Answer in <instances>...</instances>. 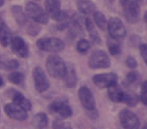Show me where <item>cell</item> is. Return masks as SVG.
<instances>
[{"label": "cell", "mask_w": 147, "mask_h": 129, "mask_svg": "<svg viewBox=\"0 0 147 129\" xmlns=\"http://www.w3.org/2000/svg\"><path fill=\"white\" fill-rule=\"evenodd\" d=\"M48 74L54 79H63L66 74V64L58 55H50L46 61Z\"/></svg>", "instance_id": "1"}, {"label": "cell", "mask_w": 147, "mask_h": 129, "mask_svg": "<svg viewBox=\"0 0 147 129\" xmlns=\"http://www.w3.org/2000/svg\"><path fill=\"white\" fill-rule=\"evenodd\" d=\"M24 13L29 20L40 24V25H46L49 22V16L47 15L46 11L40 4L35 2L31 1V2L27 3Z\"/></svg>", "instance_id": "2"}, {"label": "cell", "mask_w": 147, "mask_h": 129, "mask_svg": "<svg viewBox=\"0 0 147 129\" xmlns=\"http://www.w3.org/2000/svg\"><path fill=\"white\" fill-rule=\"evenodd\" d=\"M36 47L44 52L58 53L65 49V43L57 37H42L36 41Z\"/></svg>", "instance_id": "3"}, {"label": "cell", "mask_w": 147, "mask_h": 129, "mask_svg": "<svg viewBox=\"0 0 147 129\" xmlns=\"http://www.w3.org/2000/svg\"><path fill=\"white\" fill-rule=\"evenodd\" d=\"M107 29L111 38L116 41L124 39L126 36V29L122 21L117 17H112L107 22Z\"/></svg>", "instance_id": "4"}, {"label": "cell", "mask_w": 147, "mask_h": 129, "mask_svg": "<svg viewBox=\"0 0 147 129\" xmlns=\"http://www.w3.org/2000/svg\"><path fill=\"white\" fill-rule=\"evenodd\" d=\"M49 112L52 115L58 116L60 120L67 119L73 115V111H71L69 103L67 100L63 99V98H58V99L53 100L49 106Z\"/></svg>", "instance_id": "5"}, {"label": "cell", "mask_w": 147, "mask_h": 129, "mask_svg": "<svg viewBox=\"0 0 147 129\" xmlns=\"http://www.w3.org/2000/svg\"><path fill=\"white\" fill-rule=\"evenodd\" d=\"M110 58L108 54L102 50H96L90 55L88 66L91 69H100L110 67Z\"/></svg>", "instance_id": "6"}, {"label": "cell", "mask_w": 147, "mask_h": 129, "mask_svg": "<svg viewBox=\"0 0 147 129\" xmlns=\"http://www.w3.org/2000/svg\"><path fill=\"white\" fill-rule=\"evenodd\" d=\"M32 76H33L34 88L38 93L46 92L50 88V81L48 79L47 74H45V70L40 66L34 67L32 71Z\"/></svg>", "instance_id": "7"}, {"label": "cell", "mask_w": 147, "mask_h": 129, "mask_svg": "<svg viewBox=\"0 0 147 129\" xmlns=\"http://www.w3.org/2000/svg\"><path fill=\"white\" fill-rule=\"evenodd\" d=\"M142 0H131L123 7L124 17L126 21L131 24H136L140 20V11H141Z\"/></svg>", "instance_id": "8"}, {"label": "cell", "mask_w": 147, "mask_h": 129, "mask_svg": "<svg viewBox=\"0 0 147 129\" xmlns=\"http://www.w3.org/2000/svg\"><path fill=\"white\" fill-rule=\"evenodd\" d=\"M118 78L117 74L113 72H108V74H98L93 76L92 82L97 88H110L112 86H115L117 84Z\"/></svg>", "instance_id": "9"}, {"label": "cell", "mask_w": 147, "mask_h": 129, "mask_svg": "<svg viewBox=\"0 0 147 129\" xmlns=\"http://www.w3.org/2000/svg\"><path fill=\"white\" fill-rule=\"evenodd\" d=\"M11 49L13 53L20 58H27L29 56V47L27 42L22 38L21 36H13L11 39Z\"/></svg>", "instance_id": "10"}, {"label": "cell", "mask_w": 147, "mask_h": 129, "mask_svg": "<svg viewBox=\"0 0 147 129\" xmlns=\"http://www.w3.org/2000/svg\"><path fill=\"white\" fill-rule=\"evenodd\" d=\"M119 120L124 129H139L140 121L138 117L129 110H122L119 114Z\"/></svg>", "instance_id": "11"}, {"label": "cell", "mask_w": 147, "mask_h": 129, "mask_svg": "<svg viewBox=\"0 0 147 129\" xmlns=\"http://www.w3.org/2000/svg\"><path fill=\"white\" fill-rule=\"evenodd\" d=\"M78 96H79L80 102L83 106V108L86 111H92L95 110V99L92 94L91 90L86 86L80 87L78 91Z\"/></svg>", "instance_id": "12"}, {"label": "cell", "mask_w": 147, "mask_h": 129, "mask_svg": "<svg viewBox=\"0 0 147 129\" xmlns=\"http://www.w3.org/2000/svg\"><path fill=\"white\" fill-rule=\"evenodd\" d=\"M4 112L13 120H17V121H25L28 118V114L26 111H24L23 108L18 106L15 103H7L4 106Z\"/></svg>", "instance_id": "13"}, {"label": "cell", "mask_w": 147, "mask_h": 129, "mask_svg": "<svg viewBox=\"0 0 147 129\" xmlns=\"http://www.w3.org/2000/svg\"><path fill=\"white\" fill-rule=\"evenodd\" d=\"M45 11L49 18L56 20L61 13L60 0H45Z\"/></svg>", "instance_id": "14"}, {"label": "cell", "mask_w": 147, "mask_h": 129, "mask_svg": "<svg viewBox=\"0 0 147 129\" xmlns=\"http://www.w3.org/2000/svg\"><path fill=\"white\" fill-rule=\"evenodd\" d=\"M11 99H13V103L17 104L18 106H20L21 108H23L24 111L29 112L32 110V104L29 101V99H27L21 92H19L17 90H11Z\"/></svg>", "instance_id": "15"}, {"label": "cell", "mask_w": 147, "mask_h": 129, "mask_svg": "<svg viewBox=\"0 0 147 129\" xmlns=\"http://www.w3.org/2000/svg\"><path fill=\"white\" fill-rule=\"evenodd\" d=\"M11 11L13 13V16L15 18V21L17 22V24L24 29V27L26 26L27 23L29 22V19L26 17L23 8L19 5H13L11 7Z\"/></svg>", "instance_id": "16"}, {"label": "cell", "mask_w": 147, "mask_h": 129, "mask_svg": "<svg viewBox=\"0 0 147 129\" xmlns=\"http://www.w3.org/2000/svg\"><path fill=\"white\" fill-rule=\"evenodd\" d=\"M84 26L87 30V33L89 34L90 40H91L93 43H95V45H100V42H102L100 36V34H98L97 30L95 29V27H94V25H93V23H92V21L89 18L84 19Z\"/></svg>", "instance_id": "17"}, {"label": "cell", "mask_w": 147, "mask_h": 129, "mask_svg": "<svg viewBox=\"0 0 147 129\" xmlns=\"http://www.w3.org/2000/svg\"><path fill=\"white\" fill-rule=\"evenodd\" d=\"M76 5L78 11L82 15H89L95 11V4L92 0H76Z\"/></svg>", "instance_id": "18"}, {"label": "cell", "mask_w": 147, "mask_h": 129, "mask_svg": "<svg viewBox=\"0 0 147 129\" xmlns=\"http://www.w3.org/2000/svg\"><path fill=\"white\" fill-rule=\"evenodd\" d=\"M11 31L9 27L4 22H0V45L2 47H7L11 39Z\"/></svg>", "instance_id": "19"}, {"label": "cell", "mask_w": 147, "mask_h": 129, "mask_svg": "<svg viewBox=\"0 0 147 129\" xmlns=\"http://www.w3.org/2000/svg\"><path fill=\"white\" fill-rule=\"evenodd\" d=\"M123 93L124 91L121 89V87L118 84H116L115 86L108 88V95L112 101L114 102H122V98H123Z\"/></svg>", "instance_id": "20"}, {"label": "cell", "mask_w": 147, "mask_h": 129, "mask_svg": "<svg viewBox=\"0 0 147 129\" xmlns=\"http://www.w3.org/2000/svg\"><path fill=\"white\" fill-rule=\"evenodd\" d=\"M64 83L67 88H74L77 84V74L73 65L66 66V74L64 76Z\"/></svg>", "instance_id": "21"}, {"label": "cell", "mask_w": 147, "mask_h": 129, "mask_svg": "<svg viewBox=\"0 0 147 129\" xmlns=\"http://www.w3.org/2000/svg\"><path fill=\"white\" fill-rule=\"evenodd\" d=\"M20 63L16 59L8 58L7 56H0V68L5 70H16L19 68Z\"/></svg>", "instance_id": "22"}, {"label": "cell", "mask_w": 147, "mask_h": 129, "mask_svg": "<svg viewBox=\"0 0 147 129\" xmlns=\"http://www.w3.org/2000/svg\"><path fill=\"white\" fill-rule=\"evenodd\" d=\"M49 124V119L45 113H38L33 117L32 125L34 129H46Z\"/></svg>", "instance_id": "23"}, {"label": "cell", "mask_w": 147, "mask_h": 129, "mask_svg": "<svg viewBox=\"0 0 147 129\" xmlns=\"http://www.w3.org/2000/svg\"><path fill=\"white\" fill-rule=\"evenodd\" d=\"M69 19L71 18H69V16L67 15L66 11H61V13L59 15V17L55 20V21L57 22V24H56V28H57L58 30H60V31L68 28V25H69Z\"/></svg>", "instance_id": "24"}, {"label": "cell", "mask_w": 147, "mask_h": 129, "mask_svg": "<svg viewBox=\"0 0 147 129\" xmlns=\"http://www.w3.org/2000/svg\"><path fill=\"white\" fill-rule=\"evenodd\" d=\"M24 30L27 34L30 36H36L40 34V32L42 31V26L40 24L35 23V22L29 20V22L27 23V25L24 27Z\"/></svg>", "instance_id": "25"}, {"label": "cell", "mask_w": 147, "mask_h": 129, "mask_svg": "<svg viewBox=\"0 0 147 129\" xmlns=\"http://www.w3.org/2000/svg\"><path fill=\"white\" fill-rule=\"evenodd\" d=\"M138 101H139V97L136 93L133 91H124L122 102H124L129 106H136Z\"/></svg>", "instance_id": "26"}, {"label": "cell", "mask_w": 147, "mask_h": 129, "mask_svg": "<svg viewBox=\"0 0 147 129\" xmlns=\"http://www.w3.org/2000/svg\"><path fill=\"white\" fill-rule=\"evenodd\" d=\"M93 20L94 23L100 30H105L107 28V19L102 11H94L93 13Z\"/></svg>", "instance_id": "27"}, {"label": "cell", "mask_w": 147, "mask_h": 129, "mask_svg": "<svg viewBox=\"0 0 147 129\" xmlns=\"http://www.w3.org/2000/svg\"><path fill=\"white\" fill-rule=\"evenodd\" d=\"M8 81L11 83V84L15 85H23L25 82V76H24L22 72H19V71H13L11 74H8Z\"/></svg>", "instance_id": "28"}, {"label": "cell", "mask_w": 147, "mask_h": 129, "mask_svg": "<svg viewBox=\"0 0 147 129\" xmlns=\"http://www.w3.org/2000/svg\"><path fill=\"white\" fill-rule=\"evenodd\" d=\"M107 47L108 50H109V53L112 56H116L121 53V45L119 43V41H116V40L110 41V40H108Z\"/></svg>", "instance_id": "29"}, {"label": "cell", "mask_w": 147, "mask_h": 129, "mask_svg": "<svg viewBox=\"0 0 147 129\" xmlns=\"http://www.w3.org/2000/svg\"><path fill=\"white\" fill-rule=\"evenodd\" d=\"M89 49H90V42L87 39L82 38V39L78 40V42H77V45H76V50L78 53L86 54Z\"/></svg>", "instance_id": "30"}, {"label": "cell", "mask_w": 147, "mask_h": 129, "mask_svg": "<svg viewBox=\"0 0 147 129\" xmlns=\"http://www.w3.org/2000/svg\"><path fill=\"white\" fill-rule=\"evenodd\" d=\"M52 129H73V128H71V124H68L67 122H64L63 120H60V119H55L53 121Z\"/></svg>", "instance_id": "31"}, {"label": "cell", "mask_w": 147, "mask_h": 129, "mask_svg": "<svg viewBox=\"0 0 147 129\" xmlns=\"http://www.w3.org/2000/svg\"><path fill=\"white\" fill-rule=\"evenodd\" d=\"M140 81V74L137 71H131L126 74V82L129 85H134Z\"/></svg>", "instance_id": "32"}, {"label": "cell", "mask_w": 147, "mask_h": 129, "mask_svg": "<svg viewBox=\"0 0 147 129\" xmlns=\"http://www.w3.org/2000/svg\"><path fill=\"white\" fill-rule=\"evenodd\" d=\"M140 99L145 106H147V81H145L141 86V95Z\"/></svg>", "instance_id": "33"}, {"label": "cell", "mask_w": 147, "mask_h": 129, "mask_svg": "<svg viewBox=\"0 0 147 129\" xmlns=\"http://www.w3.org/2000/svg\"><path fill=\"white\" fill-rule=\"evenodd\" d=\"M125 64H126V66H127L129 68H131V69H135L137 67V65H138L136 59H135L134 57H131V56H129V57H127V58H126Z\"/></svg>", "instance_id": "34"}, {"label": "cell", "mask_w": 147, "mask_h": 129, "mask_svg": "<svg viewBox=\"0 0 147 129\" xmlns=\"http://www.w3.org/2000/svg\"><path fill=\"white\" fill-rule=\"evenodd\" d=\"M140 54H141L142 59L147 65V45L146 43H141L140 45Z\"/></svg>", "instance_id": "35"}, {"label": "cell", "mask_w": 147, "mask_h": 129, "mask_svg": "<svg viewBox=\"0 0 147 129\" xmlns=\"http://www.w3.org/2000/svg\"><path fill=\"white\" fill-rule=\"evenodd\" d=\"M129 1H131V0H120V3H121V5L124 7V6H125L126 4L129 2Z\"/></svg>", "instance_id": "36"}, {"label": "cell", "mask_w": 147, "mask_h": 129, "mask_svg": "<svg viewBox=\"0 0 147 129\" xmlns=\"http://www.w3.org/2000/svg\"><path fill=\"white\" fill-rule=\"evenodd\" d=\"M3 86H4V81H3L2 76H0V88L3 87Z\"/></svg>", "instance_id": "37"}, {"label": "cell", "mask_w": 147, "mask_h": 129, "mask_svg": "<svg viewBox=\"0 0 147 129\" xmlns=\"http://www.w3.org/2000/svg\"><path fill=\"white\" fill-rule=\"evenodd\" d=\"M144 21H145V22H146V23H147V11H146V13H144Z\"/></svg>", "instance_id": "38"}, {"label": "cell", "mask_w": 147, "mask_h": 129, "mask_svg": "<svg viewBox=\"0 0 147 129\" xmlns=\"http://www.w3.org/2000/svg\"><path fill=\"white\" fill-rule=\"evenodd\" d=\"M3 4H4V0H0V7H1Z\"/></svg>", "instance_id": "39"}, {"label": "cell", "mask_w": 147, "mask_h": 129, "mask_svg": "<svg viewBox=\"0 0 147 129\" xmlns=\"http://www.w3.org/2000/svg\"><path fill=\"white\" fill-rule=\"evenodd\" d=\"M142 129H147V125H144V126H143V128Z\"/></svg>", "instance_id": "40"}, {"label": "cell", "mask_w": 147, "mask_h": 129, "mask_svg": "<svg viewBox=\"0 0 147 129\" xmlns=\"http://www.w3.org/2000/svg\"><path fill=\"white\" fill-rule=\"evenodd\" d=\"M109 1H110V2H113V1H114V0H109Z\"/></svg>", "instance_id": "41"}, {"label": "cell", "mask_w": 147, "mask_h": 129, "mask_svg": "<svg viewBox=\"0 0 147 129\" xmlns=\"http://www.w3.org/2000/svg\"><path fill=\"white\" fill-rule=\"evenodd\" d=\"M0 22H2V20H1V19H0Z\"/></svg>", "instance_id": "42"}]
</instances>
